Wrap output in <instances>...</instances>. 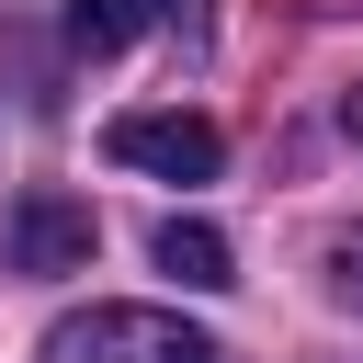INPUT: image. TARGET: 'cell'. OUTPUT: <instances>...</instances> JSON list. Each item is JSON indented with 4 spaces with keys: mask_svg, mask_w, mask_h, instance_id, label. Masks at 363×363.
<instances>
[{
    "mask_svg": "<svg viewBox=\"0 0 363 363\" xmlns=\"http://www.w3.org/2000/svg\"><path fill=\"white\" fill-rule=\"evenodd\" d=\"M34 363H216V340L170 306H68Z\"/></svg>",
    "mask_w": 363,
    "mask_h": 363,
    "instance_id": "obj_1",
    "label": "cell"
},
{
    "mask_svg": "<svg viewBox=\"0 0 363 363\" xmlns=\"http://www.w3.org/2000/svg\"><path fill=\"white\" fill-rule=\"evenodd\" d=\"M102 147H113L125 170H159V182H216V159H227V136H216L204 113H182V102L113 113V125H102Z\"/></svg>",
    "mask_w": 363,
    "mask_h": 363,
    "instance_id": "obj_2",
    "label": "cell"
},
{
    "mask_svg": "<svg viewBox=\"0 0 363 363\" xmlns=\"http://www.w3.org/2000/svg\"><path fill=\"white\" fill-rule=\"evenodd\" d=\"M91 250H102L91 204H68V193H23L11 204V272H91Z\"/></svg>",
    "mask_w": 363,
    "mask_h": 363,
    "instance_id": "obj_3",
    "label": "cell"
},
{
    "mask_svg": "<svg viewBox=\"0 0 363 363\" xmlns=\"http://www.w3.org/2000/svg\"><path fill=\"white\" fill-rule=\"evenodd\" d=\"M147 261H159L170 284H193V295H216V284H238V272H227V238H216L204 216H170V227L147 238Z\"/></svg>",
    "mask_w": 363,
    "mask_h": 363,
    "instance_id": "obj_4",
    "label": "cell"
},
{
    "mask_svg": "<svg viewBox=\"0 0 363 363\" xmlns=\"http://www.w3.org/2000/svg\"><path fill=\"white\" fill-rule=\"evenodd\" d=\"M136 23H147V0H68V45H79V57L136 45Z\"/></svg>",
    "mask_w": 363,
    "mask_h": 363,
    "instance_id": "obj_5",
    "label": "cell"
},
{
    "mask_svg": "<svg viewBox=\"0 0 363 363\" xmlns=\"http://www.w3.org/2000/svg\"><path fill=\"white\" fill-rule=\"evenodd\" d=\"M329 284H340V306H363V227L329 238Z\"/></svg>",
    "mask_w": 363,
    "mask_h": 363,
    "instance_id": "obj_6",
    "label": "cell"
},
{
    "mask_svg": "<svg viewBox=\"0 0 363 363\" xmlns=\"http://www.w3.org/2000/svg\"><path fill=\"white\" fill-rule=\"evenodd\" d=\"M159 23L170 34H204V0H159Z\"/></svg>",
    "mask_w": 363,
    "mask_h": 363,
    "instance_id": "obj_7",
    "label": "cell"
},
{
    "mask_svg": "<svg viewBox=\"0 0 363 363\" xmlns=\"http://www.w3.org/2000/svg\"><path fill=\"white\" fill-rule=\"evenodd\" d=\"M340 125H352V136H363V91H352V102H340Z\"/></svg>",
    "mask_w": 363,
    "mask_h": 363,
    "instance_id": "obj_8",
    "label": "cell"
}]
</instances>
